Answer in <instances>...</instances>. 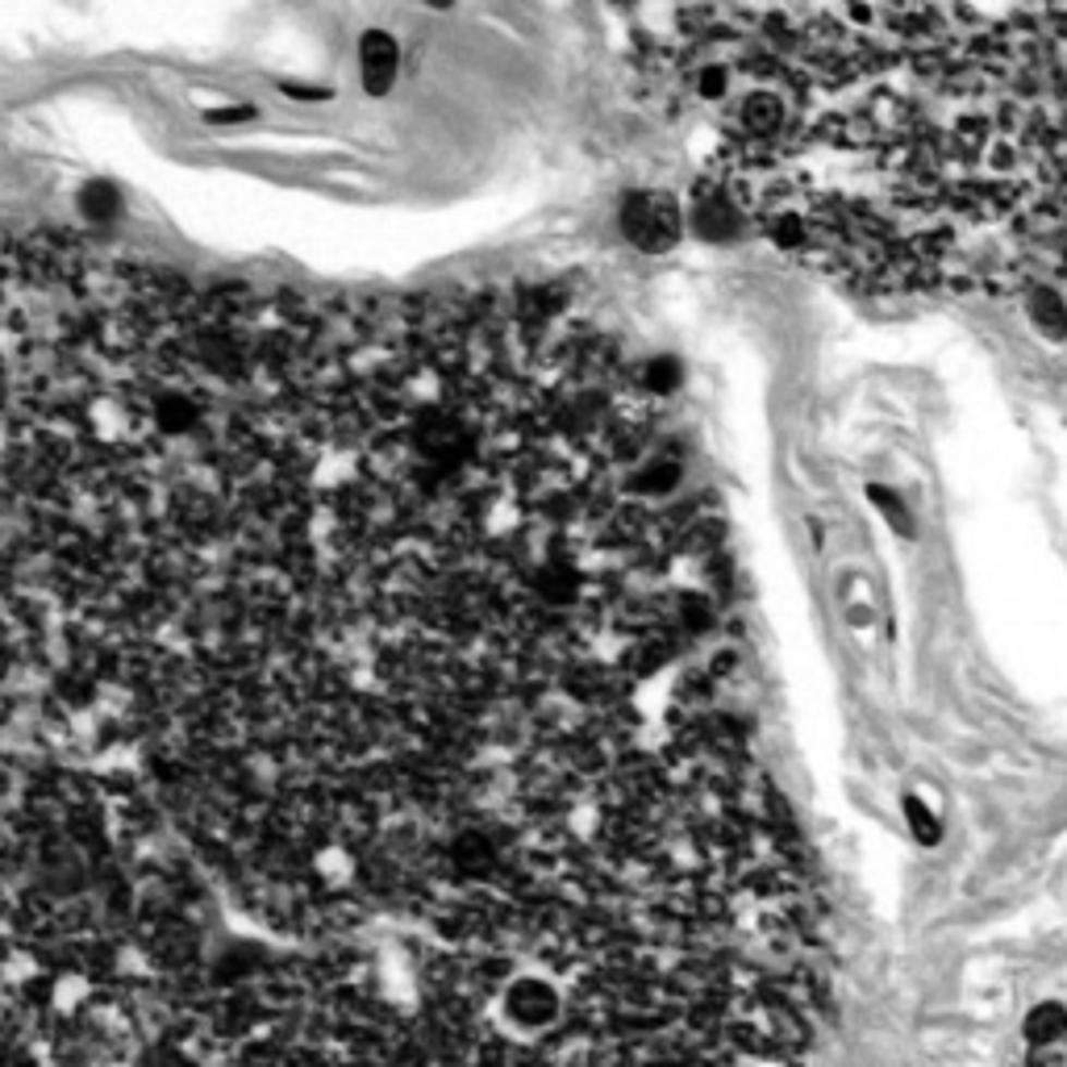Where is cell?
<instances>
[{"label": "cell", "instance_id": "1", "mask_svg": "<svg viewBox=\"0 0 1067 1067\" xmlns=\"http://www.w3.org/2000/svg\"><path fill=\"white\" fill-rule=\"evenodd\" d=\"M617 230L621 238L642 251V255H667L676 251L688 234V214L684 205L671 196V192L639 189L621 196V209H617Z\"/></svg>", "mask_w": 1067, "mask_h": 1067}, {"label": "cell", "instance_id": "2", "mask_svg": "<svg viewBox=\"0 0 1067 1067\" xmlns=\"http://www.w3.org/2000/svg\"><path fill=\"white\" fill-rule=\"evenodd\" d=\"M497 1014L518 1034H550L568 1018V996L550 975L518 972L497 989Z\"/></svg>", "mask_w": 1067, "mask_h": 1067}, {"label": "cell", "instance_id": "3", "mask_svg": "<svg viewBox=\"0 0 1067 1067\" xmlns=\"http://www.w3.org/2000/svg\"><path fill=\"white\" fill-rule=\"evenodd\" d=\"M688 214V234L701 242H735L742 230V214H738L735 196L717 184H696L684 205Z\"/></svg>", "mask_w": 1067, "mask_h": 1067}, {"label": "cell", "instance_id": "4", "mask_svg": "<svg viewBox=\"0 0 1067 1067\" xmlns=\"http://www.w3.org/2000/svg\"><path fill=\"white\" fill-rule=\"evenodd\" d=\"M401 80V47L397 38L384 29V25H367L359 34V84L372 100H384V96L397 88Z\"/></svg>", "mask_w": 1067, "mask_h": 1067}, {"label": "cell", "instance_id": "5", "mask_svg": "<svg viewBox=\"0 0 1067 1067\" xmlns=\"http://www.w3.org/2000/svg\"><path fill=\"white\" fill-rule=\"evenodd\" d=\"M308 876H313V884H317L322 893H330V897L347 893V888L359 880L355 851H351L347 842H322L317 851L308 854Z\"/></svg>", "mask_w": 1067, "mask_h": 1067}, {"label": "cell", "instance_id": "6", "mask_svg": "<svg viewBox=\"0 0 1067 1067\" xmlns=\"http://www.w3.org/2000/svg\"><path fill=\"white\" fill-rule=\"evenodd\" d=\"M784 121H788V105L772 88H751L738 100V130L747 138H776L784 130Z\"/></svg>", "mask_w": 1067, "mask_h": 1067}, {"label": "cell", "instance_id": "7", "mask_svg": "<svg viewBox=\"0 0 1067 1067\" xmlns=\"http://www.w3.org/2000/svg\"><path fill=\"white\" fill-rule=\"evenodd\" d=\"M763 238L784 251V255H792V251H805L809 238H813V226H809V217L797 209V205H776L772 214L763 217Z\"/></svg>", "mask_w": 1067, "mask_h": 1067}, {"label": "cell", "instance_id": "8", "mask_svg": "<svg viewBox=\"0 0 1067 1067\" xmlns=\"http://www.w3.org/2000/svg\"><path fill=\"white\" fill-rule=\"evenodd\" d=\"M684 484V463L671 459V454H659V459H646L639 472L630 475V488L646 500H667L676 488Z\"/></svg>", "mask_w": 1067, "mask_h": 1067}, {"label": "cell", "instance_id": "9", "mask_svg": "<svg viewBox=\"0 0 1067 1067\" xmlns=\"http://www.w3.org/2000/svg\"><path fill=\"white\" fill-rule=\"evenodd\" d=\"M1021 1039H1026V1051H1051V1046H1059L1067 1039V1005H1059V1001L1034 1005L1026 1026H1021Z\"/></svg>", "mask_w": 1067, "mask_h": 1067}, {"label": "cell", "instance_id": "10", "mask_svg": "<svg viewBox=\"0 0 1067 1067\" xmlns=\"http://www.w3.org/2000/svg\"><path fill=\"white\" fill-rule=\"evenodd\" d=\"M451 863L463 876H488L497 868V847L480 830H459L451 842Z\"/></svg>", "mask_w": 1067, "mask_h": 1067}, {"label": "cell", "instance_id": "11", "mask_svg": "<svg viewBox=\"0 0 1067 1067\" xmlns=\"http://www.w3.org/2000/svg\"><path fill=\"white\" fill-rule=\"evenodd\" d=\"M75 201H80V214L88 217L93 226H113V221L125 214V201H121V192L113 180H88Z\"/></svg>", "mask_w": 1067, "mask_h": 1067}, {"label": "cell", "instance_id": "12", "mask_svg": "<svg viewBox=\"0 0 1067 1067\" xmlns=\"http://www.w3.org/2000/svg\"><path fill=\"white\" fill-rule=\"evenodd\" d=\"M639 380H642V392H646V397L667 401V397H676L680 384H684V363H680L676 355H651L646 363H642Z\"/></svg>", "mask_w": 1067, "mask_h": 1067}, {"label": "cell", "instance_id": "13", "mask_svg": "<svg viewBox=\"0 0 1067 1067\" xmlns=\"http://www.w3.org/2000/svg\"><path fill=\"white\" fill-rule=\"evenodd\" d=\"M1026 308H1030V322H1034L1046 338H1064V334H1067V305H1064V296H1059V292H1051V288H1034V292H1030V301H1026Z\"/></svg>", "mask_w": 1067, "mask_h": 1067}, {"label": "cell", "instance_id": "14", "mask_svg": "<svg viewBox=\"0 0 1067 1067\" xmlns=\"http://www.w3.org/2000/svg\"><path fill=\"white\" fill-rule=\"evenodd\" d=\"M580 589H584V580L568 563H546L538 571V596H543L546 605H571L580 596Z\"/></svg>", "mask_w": 1067, "mask_h": 1067}, {"label": "cell", "instance_id": "15", "mask_svg": "<svg viewBox=\"0 0 1067 1067\" xmlns=\"http://www.w3.org/2000/svg\"><path fill=\"white\" fill-rule=\"evenodd\" d=\"M155 422L167 429V434H189L196 422H201V404L184 397V392H163L155 401Z\"/></svg>", "mask_w": 1067, "mask_h": 1067}, {"label": "cell", "instance_id": "16", "mask_svg": "<svg viewBox=\"0 0 1067 1067\" xmlns=\"http://www.w3.org/2000/svg\"><path fill=\"white\" fill-rule=\"evenodd\" d=\"M692 93L701 96V100H710V105H722V100H730V93H735V72L726 63H701L692 72Z\"/></svg>", "mask_w": 1067, "mask_h": 1067}, {"label": "cell", "instance_id": "17", "mask_svg": "<svg viewBox=\"0 0 1067 1067\" xmlns=\"http://www.w3.org/2000/svg\"><path fill=\"white\" fill-rule=\"evenodd\" d=\"M868 500L876 505V513L884 522L893 525L901 538H913V518H909V509H905V500L893 493V488H884V484H868Z\"/></svg>", "mask_w": 1067, "mask_h": 1067}, {"label": "cell", "instance_id": "18", "mask_svg": "<svg viewBox=\"0 0 1067 1067\" xmlns=\"http://www.w3.org/2000/svg\"><path fill=\"white\" fill-rule=\"evenodd\" d=\"M901 809H905V826H909V834H913V838H918L922 847H938V838H943V826H938L934 809L925 805L922 797H905Z\"/></svg>", "mask_w": 1067, "mask_h": 1067}, {"label": "cell", "instance_id": "19", "mask_svg": "<svg viewBox=\"0 0 1067 1067\" xmlns=\"http://www.w3.org/2000/svg\"><path fill=\"white\" fill-rule=\"evenodd\" d=\"M676 621L684 634H705L713 626V605L701 593H688L676 601Z\"/></svg>", "mask_w": 1067, "mask_h": 1067}, {"label": "cell", "instance_id": "20", "mask_svg": "<svg viewBox=\"0 0 1067 1067\" xmlns=\"http://www.w3.org/2000/svg\"><path fill=\"white\" fill-rule=\"evenodd\" d=\"M205 125H246V121H259V109L251 100H234V105H209L201 109Z\"/></svg>", "mask_w": 1067, "mask_h": 1067}, {"label": "cell", "instance_id": "21", "mask_svg": "<svg viewBox=\"0 0 1067 1067\" xmlns=\"http://www.w3.org/2000/svg\"><path fill=\"white\" fill-rule=\"evenodd\" d=\"M280 93L288 100H305V105H322V100H334V88H322V84H296V80H280Z\"/></svg>", "mask_w": 1067, "mask_h": 1067}]
</instances>
